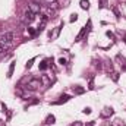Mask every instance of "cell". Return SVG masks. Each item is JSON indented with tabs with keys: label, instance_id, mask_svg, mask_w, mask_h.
<instances>
[{
	"label": "cell",
	"instance_id": "cell-1",
	"mask_svg": "<svg viewBox=\"0 0 126 126\" xmlns=\"http://www.w3.org/2000/svg\"><path fill=\"white\" fill-rule=\"evenodd\" d=\"M15 38V34L12 31H6L0 34V44H4V46H10L12 41Z\"/></svg>",
	"mask_w": 126,
	"mask_h": 126
},
{
	"label": "cell",
	"instance_id": "cell-2",
	"mask_svg": "<svg viewBox=\"0 0 126 126\" xmlns=\"http://www.w3.org/2000/svg\"><path fill=\"white\" fill-rule=\"evenodd\" d=\"M41 85H43L41 79H38V78H32V79H30V81L27 82L25 90H27V91H35V90H38Z\"/></svg>",
	"mask_w": 126,
	"mask_h": 126
},
{
	"label": "cell",
	"instance_id": "cell-3",
	"mask_svg": "<svg viewBox=\"0 0 126 126\" xmlns=\"http://www.w3.org/2000/svg\"><path fill=\"white\" fill-rule=\"evenodd\" d=\"M35 16H37V15H34V13H32L30 9H27V10H25V13H24V24L30 25L32 21L35 19Z\"/></svg>",
	"mask_w": 126,
	"mask_h": 126
},
{
	"label": "cell",
	"instance_id": "cell-4",
	"mask_svg": "<svg viewBox=\"0 0 126 126\" xmlns=\"http://www.w3.org/2000/svg\"><path fill=\"white\" fill-rule=\"evenodd\" d=\"M28 9L31 10L34 15H38V13L41 12V4H40V3H35V1H31V3L28 4Z\"/></svg>",
	"mask_w": 126,
	"mask_h": 126
},
{
	"label": "cell",
	"instance_id": "cell-5",
	"mask_svg": "<svg viewBox=\"0 0 126 126\" xmlns=\"http://www.w3.org/2000/svg\"><path fill=\"white\" fill-rule=\"evenodd\" d=\"M113 113H114V111H113V109H111V107H110V109H109V107H106V109L101 111V116H103V117H109V116H111Z\"/></svg>",
	"mask_w": 126,
	"mask_h": 126
},
{
	"label": "cell",
	"instance_id": "cell-6",
	"mask_svg": "<svg viewBox=\"0 0 126 126\" xmlns=\"http://www.w3.org/2000/svg\"><path fill=\"white\" fill-rule=\"evenodd\" d=\"M116 59L120 62L119 64L122 66V69H123V70H126V59H125V57H123V56H120V54H117V56H116Z\"/></svg>",
	"mask_w": 126,
	"mask_h": 126
},
{
	"label": "cell",
	"instance_id": "cell-7",
	"mask_svg": "<svg viewBox=\"0 0 126 126\" xmlns=\"http://www.w3.org/2000/svg\"><path fill=\"white\" fill-rule=\"evenodd\" d=\"M79 4H81V7H82V9H85V10H87V9H90V1H88V0H81V1H79Z\"/></svg>",
	"mask_w": 126,
	"mask_h": 126
},
{
	"label": "cell",
	"instance_id": "cell-8",
	"mask_svg": "<svg viewBox=\"0 0 126 126\" xmlns=\"http://www.w3.org/2000/svg\"><path fill=\"white\" fill-rule=\"evenodd\" d=\"M54 120H56V117H54L53 114H50V116H47L46 123H47V125H53V123H54Z\"/></svg>",
	"mask_w": 126,
	"mask_h": 126
},
{
	"label": "cell",
	"instance_id": "cell-9",
	"mask_svg": "<svg viewBox=\"0 0 126 126\" xmlns=\"http://www.w3.org/2000/svg\"><path fill=\"white\" fill-rule=\"evenodd\" d=\"M13 69H15V62L10 63V66H9V72H7V78H12V75H13Z\"/></svg>",
	"mask_w": 126,
	"mask_h": 126
},
{
	"label": "cell",
	"instance_id": "cell-10",
	"mask_svg": "<svg viewBox=\"0 0 126 126\" xmlns=\"http://www.w3.org/2000/svg\"><path fill=\"white\" fill-rule=\"evenodd\" d=\"M85 32H87V27H84V28H82V31L78 34V37H76V40H75V41H79V40L84 37V34H85Z\"/></svg>",
	"mask_w": 126,
	"mask_h": 126
},
{
	"label": "cell",
	"instance_id": "cell-11",
	"mask_svg": "<svg viewBox=\"0 0 126 126\" xmlns=\"http://www.w3.org/2000/svg\"><path fill=\"white\" fill-rule=\"evenodd\" d=\"M73 91H75V94H84L85 93V90L81 87H73Z\"/></svg>",
	"mask_w": 126,
	"mask_h": 126
},
{
	"label": "cell",
	"instance_id": "cell-12",
	"mask_svg": "<svg viewBox=\"0 0 126 126\" xmlns=\"http://www.w3.org/2000/svg\"><path fill=\"white\" fill-rule=\"evenodd\" d=\"M47 67H48V64H47V62H46V60L40 63V70H46Z\"/></svg>",
	"mask_w": 126,
	"mask_h": 126
},
{
	"label": "cell",
	"instance_id": "cell-13",
	"mask_svg": "<svg viewBox=\"0 0 126 126\" xmlns=\"http://www.w3.org/2000/svg\"><path fill=\"white\" fill-rule=\"evenodd\" d=\"M69 98H70V97H69V95H63L62 97V100H60V101H57V104H60V103H64V101H67V100H69Z\"/></svg>",
	"mask_w": 126,
	"mask_h": 126
},
{
	"label": "cell",
	"instance_id": "cell-14",
	"mask_svg": "<svg viewBox=\"0 0 126 126\" xmlns=\"http://www.w3.org/2000/svg\"><path fill=\"white\" fill-rule=\"evenodd\" d=\"M76 19H78V15H76V13H72V15H70V22H75Z\"/></svg>",
	"mask_w": 126,
	"mask_h": 126
},
{
	"label": "cell",
	"instance_id": "cell-15",
	"mask_svg": "<svg viewBox=\"0 0 126 126\" xmlns=\"http://www.w3.org/2000/svg\"><path fill=\"white\" fill-rule=\"evenodd\" d=\"M90 113H91V109L90 107H85L84 109V114H90Z\"/></svg>",
	"mask_w": 126,
	"mask_h": 126
},
{
	"label": "cell",
	"instance_id": "cell-16",
	"mask_svg": "<svg viewBox=\"0 0 126 126\" xmlns=\"http://www.w3.org/2000/svg\"><path fill=\"white\" fill-rule=\"evenodd\" d=\"M32 62H34V59H31L30 62L27 63V67H28V69H30V67H31V66H32Z\"/></svg>",
	"mask_w": 126,
	"mask_h": 126
},
{
	"label": "cell",
	"instance_id": "cell-17",
	"mask_svg": "<svg viewBox=\"0 0 126 126\" xmlns=\"http://www.w3.org/2000/svg\"><path fill=\"white\" fill-rule=\"evenodd\" d=\"M59 63H60V64H64V63H66V60H64V59H59Z\"/></svg>",
	"mask_w": 126,
	"mask_h": 126
},
{
	"label": "cell",
	"instance_id": "cell-18",
	"mask_svg": "<svg viewBox=\"0 0 126 126\" xmlns=\"http://www.w3.org/2000/svg\"><path fill=\"white\" fill-rule=\"evenodd\" d=\"M72 126H82V123L81 122H75V125H72Z\"/></svg>",
	"mask_w": 126,
	"mask_h": 126
},
{
	"label": "cell",
	"instance_id": "cell-19",
	"mask_svg": "<svg viewBox=\"0 0 126 126\" xmlns=\"http://www.w3.org/2000/svg\"><path fill=\"white\" fill-rule=\"evenodd\" d=\"M1 56H3V54H1V53H0V57H1Z\"/></svg>",
	"mask_w": 126,
	"mask_h": 126
}]
</instances>
